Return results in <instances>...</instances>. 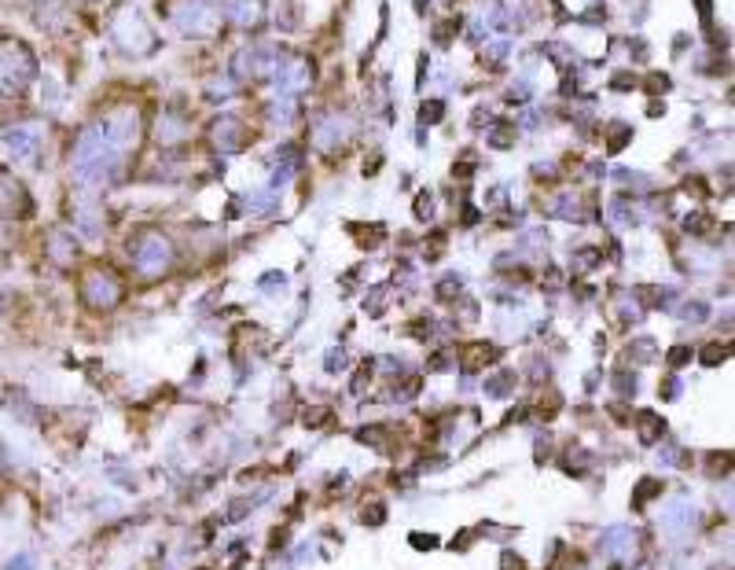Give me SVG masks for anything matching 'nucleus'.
Instances as JSON below:
<instances>
[{"instance_id":"7ed1b4c3","label":"nucleus","mask_w":735,"mask_h":570,"mask_svg":"<svg viewBox=\"0 0 735 570\" xmlns=\"http://www.w3.org/2000/svg\"><path fill=\"white\" fill-rule=\"evenodd\" d=\"M4 148L12 151L15 159H26V155L37 148V140H34V133H26V129H12V133L4 137Z\"/></svg>"},{"instance_id":"f257e3e1","label":"nucleus","mask_w":735,"mask_h":570,"mask_svg":"<svg viewBox=\"0 0 735 570\" xmlns=\"http://www.w3.org/2000/svg\"><path fill=\"white\" fill-rule=\"evenodd\" d=\"M30 74H34V59L26 56L23 45L0 48V89H23Z\"/></svg>"},{"instance_id":"f03ea898","label":"nucleus","mask_w":735,"mask_h":570,"mask_svg":"<svg viewBox=\"0 0 735 570\" xmlns=\"http://www.w3.org/2000/svg\"><path fill=\"white\" fill-rule=\"evenodd\" d=\"M0 210H4V214H26V210H30V206H26V192L8 177V173H0Z\"/></svg>"}]
</instances>
